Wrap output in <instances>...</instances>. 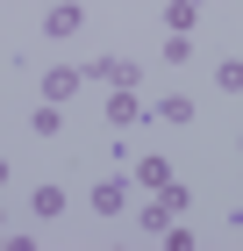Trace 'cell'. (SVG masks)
Instances as JSON below:
<instances>
[{
	"label": "cell",
	"instance_id": "cell-1",
	"mask_svg": "<svg viewBox=\"0 0 243 251\" xmlns=\"http://www.w3.org/2000/svg\"><path fill=\"white\" fill-rule=\"evenodd\" d=\"M108 122H114V136L143 122V108H136V86H114V94H108Z\"/></svg>",
	"mask_w": 243,
	"mask_h": 251
},
{
	"label": "cell",
	"instance_id": "cell-2",
	"mask_svg": "<svg viewBox=\"0 0 243 251\" xmlns=\"http://www.w3.org/2000/svg\"><path fill=\"white\" fill-rule=\"evenodd\" d=\"M93 79L108 86V94L114 86H136V58H93Z\"/></svg>",
	"mask_w": 243,
	"mask_h": 251
},
{
	"label": "cell",
	"instance_id": "cell-3",
	"mask_svg": "<svg viewBox=\"0 0 243 251\" xmlns=\"http://www.w3.org/2000/svg\"><path fill=\"white\" fill-rule=\"evenodd\" d=\"M79 22H86V7H79V0H57L50 15H43V29H50V36H79Z\"/></svg>",
	"mask_w": 243,
	"mask_h": 251
},
{
	"label": "cell",
	"instance_id": "cell-4",
	"mask_svg": "<svg viewBox=\"0 0 243 251\" xmlns=\"http://www.w3.org/2000/svg\"><path fill=\"white\" fill-rule=\"evenodd\" d=\"M72 94H79V72H72V65H57V72H43V100H57V108H72Z\"/></svg>",
	"mask_w": 243,
	"mask_h": 251
},
{
	"label": "cell",
	"instance_id": "cell-5",
	"mask_svg": "<svg viewBox=\"0 0 243 251\" xmlns=\"http://www.w3.org/2000/svg\"><path fill=\"white\" fill-rule=\"evenodd\" d=\"M29 208H36L43 223H57V215H65V187H57V179H43V187L29 194Z\"/></svg>",
	"mask_w": 243,
	"mask_h": 251
},
{
	"label": "cell",
	"instance_id": "cell-6",
	"mask_svg": "<svg viewBox=\"0 0 243 251\" xmlns=\"http://www.w3.org/2000/svg\"><path fill=\"white\" fill-rule=\"evenodd\" d=\"M150 115H157V122H172V129H186V122H193V100H186V94H165Z\"/></svg>",
	"mask_w": 243,
	"mask_h": 251
},
{
	"label": "cell",
	"instance_id": "cell-7",
	"mask_svg": "<svg viewBox=\"0 0 243 251\" xmlns=\"http://www.w3.org/2000/svg\"><path fill=\"white\" fill-rule=\"evenodd\" d=\"M136 179H143L150 194H165L172 187V165H165V158H136Z\"/></svg>",
	"mask_w": 243,
	"mask_h": 251
},
{
	"label": "cell",
	"instance_id": "cell-8",
	"mask_svg": "<svg viewBox=\"0 0 243 251\" xmlns=\"http://www.w3.org/2000/svg\"><path fill=\"white\" fill-rule=\"evenodd\" d=\"M122 201H129L122 179H100V187H93V215H122Z\"/></svg>",
	"mask_w": 243,
	"mask_h": 251
},
{
	"label": "cell",
	"instance_id": "cell-9",
	"mask_svg": "<svg viewBox=\"0 0 243 251\" xmlns=\"http://www.w3.org/2000/svg\"><path fill=\"white\" fill-rule=\"evenodd\" d=\"M193 7H200V0H165V29H179V36H193Z\"/></svg>",
	"mask_w": 243,
	"mask_h": 251
},
{
	"label": "cell",
	"instance_id": "cell-10",
	"mask_svg": "<svg viewBox=\"0 0 243 251\" xmlns=\"http://www.w3.org/2000/svg\"><path fill=\"white\" fill-rule=\"evenodd\" d=\"M136 223H143V230H150V237H165V230H172V223H179V215H172V208H165V201H150V208H143V215H136Z\"/></svg>",
	"mask_w": 243,
	"mask_h": 251
},
{
	"label": "cell",
	"instance_id": "cell-11",
	"mask_svg": "<svg viewBox=\"0 0 243 251\" xmlns=\"http://www.w3.org/2000/svg\"><path fill=\"white\" fill-rule=\"evenodd\" d=\"M29 122H36V136H57V129H65V108H57V100H43Z\"/></svg>",
	"mask_w": 243,
	"mask_h": 251
},
{
	"label": "cell",
	"instance_id": "cell-12",
	"mask_svg": "<svg viewBox=\"0 0 243 251\" xmlns=\"http://www.w3.org/2000/svg\"><path fill=\"white\" fill-rule=\"evenodd\" d=\"M215 79H222V94H243V58H222V65H215Z\"/></svg>",
	"mask_w": 243,
	"mask_h": 251
},
{
	"label": "cell",
	"instance_id": "cell-13",
	"mask_svg": "<svg viewBox=\"0 0 243 251\" xmlns=\"http://www.w3.org/2000/svg\"><path fill=\"white\" fill-rule=\"evenodd\" d=\"M165 58H172V65H186V58H193V36H179V29H165Z\"/></svg>",
	"mask_w": 243,
	"mask_h": 251
},
{
	"label": "cell",
	"instance_id": "cell-14",
	"mask_svg": "<svg viewBox=\"0 0 243 251\" xmlns=\"http://www.w3.org/2000/svg\"><path fill=\"white\" fill-rule=\"evenodd\" d=\"M0 187H7V158H0Z\"/></svg>",
	"mask_w": 243,
	"mask_h": 251
}]
</instances>
